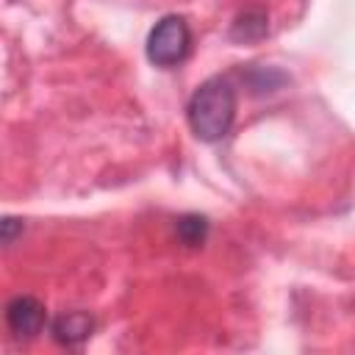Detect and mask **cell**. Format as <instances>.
Returning a JSON list of instances; mask_svg holds the SVG:
<instances>
[{
	"mask_svg": "<svg viewBox=\"0 0 355 355\" xmlns=\"http://www.w3.org/2000/svg\"><path fill=\"white\" fill-rule=\"evenodd\" d=\"M236 108H239V97H236L233 80L216 75V78L202 80L194 89L186 105V119H189L191 133L200 141L211 144L230 133L236 122Z\"/></svg>",
	"mask_w": 355,
	"mask_h": 355,
	"instance_id": "obj_1",
	"label": "cell"
},
{
	"mask_svg": "<svg viewBox=\"0 0 355 355\" xmlns=\"http://www.w3.org/2000/svg\"><path fill=\"white\" fill-rule=\"evenodd\" d=\"M144 50H147L150 64H155L161 69H172L178 64H183L191 53V28H189V22L178 14L161 17L150 28Z\"/></svg>",
	"mask_w": 355,
	"mask_h": 355,
	"instance_id": "obj_2",
	"label": "cell"
},
{
	"mask_svg": "<svg viewBox=\"0 0 355 355\" xmlns=\"http://www.w3.org/2000/svg\"><path fill=\"white\" fill-rule=\"evenodd\" d=\"M6 324L14 338H36L44 324H47V311L44 302L36 300L33 294H17L6 305Z\"/></svg>",
	"mask_w": 355,
	"mask_h": 355,
	"instance_id": "obj_3",
	"label": "cell"
},
{
	"mask_svg": "<svg viewBox=\"0 0 355 355\" xmlns=\"http://www.w3.org/2000/svg\"><path fill=\"white\" fill-rule=\"evenodd\" d=\"M92 333H94V316L86 311H64L50 324V336L61 347H80Z\"/></svg>",
	"mask_w": 355,
	"mask_h": 355,
	"instance_id": "obj_4",
	"label": "cell"
},
{
	"mask_svg": "<svg viewBox=\"0 0 355 355\" xmlns=\"http://www.w3.org/2000/svg\"><path fill=\"white\" fill-rule=\"evenodd\" d=\"M175 239L183 247H202L208 239V219L200 214H183L175 219Z\"/></svg>",
	"mask_w": 355,
	"mask_h": 355,
	"instance_id": "obj_5",
	"label": "cell"
},
{
	"mask_svg": "<svg viewBox=\"0 0 355 355\" xmlns=\"http://www.w3.org/2000/svg\"><path fill=\"white\" fill-rule=\"evenodd\" d=\"M266 28H269L266 25V14L258 11V8H250V11L239 14L236 22L230 25V39H236V42H255V39H261L266 33Z\"/></svg>",
	"mask_w": 355,
	"mask_h": 355,
	"instance_id": "obj_6",
	"label": "cell"
},
{
	"mask_svg": "<svg viewBox=\"0 0 355 355\" xmlns=\"http://www.w3.org/2000/svg\"><path fill=\"white\" fill-rule=\"evenodd\" d=\"M17 230H22V222L14 219V216H6V219H3V244H11Z\"/></svg>",
	"mask_w": 355,
	"mask_h": 355,
	"instance_id": "obj_7",
	"label": "cell"
}]
</instances>
